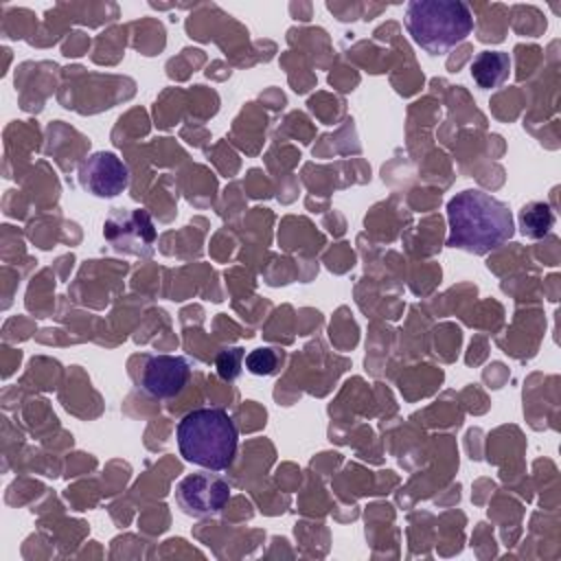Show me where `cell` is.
Instances as JSON below:
<instances>
[{"mask_svg":"<svg viewBox=\"0 0 561 561\" xmlns=\"http://www.w3.org/2000/svg\"><path fill=\"white\" fill-rule=\"evenodd\" d=\"M554 226V213L543 202H530L519 210V228L524 237L541 239Z\"/></svg>","mask_w":561,"mask_h":561,"instance_id":"cell-9","label":"cell"},{"mask_svg":"<svg viewBox=\"0 0 561 561\" xmlns=\"http://www.w3.org/2000/svg\"><path fill=\"white\" fill-rule=\"evenodd\" d=\"M511 72V57L502 50H482L471 64V77L482 90L502 85Z\"/></svg>","mask_w":561,"mask_h":561,"instance_id":"cell-8","label":"cell"},{"mask_svg":"<svg viewBox=\"0 0 561 561\" xmlns=\"http://www.w3.org/2000/svg\"><path fill=\"white\" fill-rule=\"evenodd\" d=\"M405 28L423 50L440 55L467 39L473 15L460 0H412L405 7Z\"/></svg>","mask_w":561,"mask_h":561,"instance_id":"cell-3","label":"cell"},{"mask_svg":"<svg viewBox=\"0 0 561 561\" xmlns=\"http://www.w3.org/2000/svg\"><path fill=\"white\" fill-rule=\"evenodd\" d=\"M178 449L186 462L208 471H226L237 456L239 432L221 408H197L175 427Z\"/></svg>","mask_w":561,"mask_h":561,"instance_id":"cell-2","label":"cell"},{"mask_svg":"<svg viewBox=\"0 0 561 561\" xmlns=\"http://www.w3.org/2000/svg\"><path fill=\"white\" fill-rule=\"evenodd\" d=\"M191 377V366L180 355H153L147 357L140 386L153 399H173L180 394Z\"/></svg>","mask_w":561,"mask_h":561,"instance_id":"cell-7","label":"cell"},{"mask_svg":"<svg viewBox=\"0 0 561 561\" xmlns=\"http://www.w3.org/2000/svg\"><path fill=\"white\" fill-rule=\"evenodd\" d=\"M447 245L478 256L500 248L515 232L508 206L480 188L456 193L447 202Z\"/></svg>","mask_w":561,"mask_h":561,"instance_id":"cell-1","label":"cell"},{"mask_svg":"<svg viewBox=\"0 0 561 561\" xmlns=\"http://www.w3.org/2000/svg\"><path fill=\"white\" fill-rule=\"evenodd\" d=\"M103 237L110 241V245L116 252L149 256L156 243V228L151 217L145 210L116 208L105 219Z\"/></svg>","mask_w":561,"mask_h":561,"instance_id":"cell-4","label":"cell"},{"mask_svg":"<svg viewBox=\"0 0 561 561\" xmlns=\"http://www.w3.org/2000/svg\"><path fill=\"white\" fill-rule=\"evenodd\" d=\"M245 357V351L241 346H232V348H221L215 357V368L217 375L226 381H232L239 377L241 373V362Z\"/></svg>","mask_w":561,"mask_h":561,"instance_id":"cell-11","label":"cell"},{"mask_svg":"<svg viewBox=\"0 0 561 561\" xmlns=\"http://www.w3.org/2000/svg\"><path fill=\"white\" fill-rule=\"evenodd\" d=\"M230 497V484L208 469L204 473H191L180 480L175 489V502L182 513L191 517L217 515Z\"/></svg>","mask_w":561,"mask_h":561,"instance_id":"cell-5","label":"cell"},{"mask_svg":"<svg viewBox=\"0 0 561 561\" xmlns=\"http://www.w3.org/2000/svg\"><path fill=\"white\" fill-rule=\"evenodd\" d=\"M278 353L270 346H261V348H254L245 355V370L252 373V375H272L276 373V366H278Z\"/></svg>","mask_w":561,"mask_h":561,"instance_id":"cell-10","label":"cell"},{"mask_svg":"<svg viewBox=\"0 0 561 561\" xmlns=\"http://www.w3.org/2000/svg\"><path fill=\"white\" fill-rule=\"evenodd\" d=\"M79 184L96 197H116L129 184L125 162L112 151H96L79 167Z\"/></svg>","mask_w":561,"mask_h":561,"instance_id":"cell-6","label":"cell"}]
</instances>
